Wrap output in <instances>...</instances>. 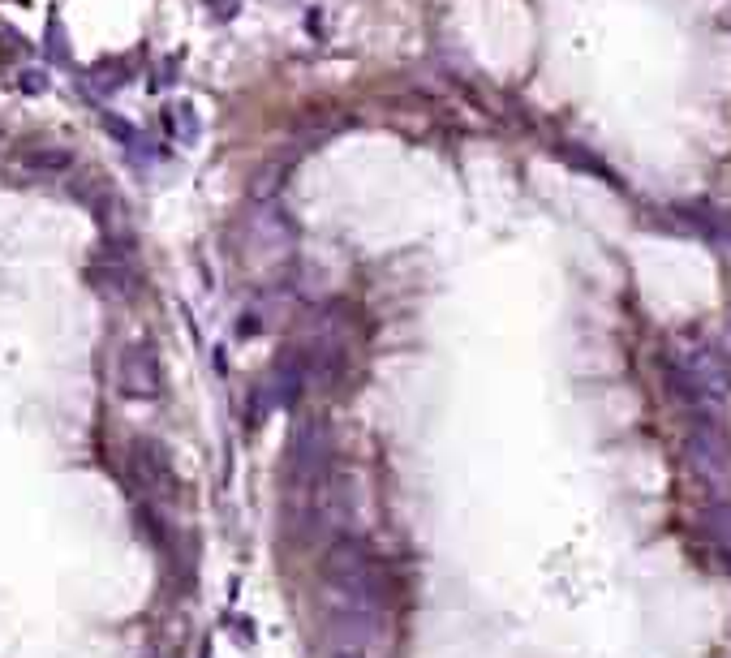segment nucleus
Masks as SVG:
<instances>
[{
	"label": "nucleus",
	"mask_w": 731,
	"mask_h": 658,
	"mask_svg": "<svg viewBox=\"0 0 731 658\" xmlns=\"http://www.w3.org/2000/svg\"><path fill=\"white\" fill-rule=\"evenodd\" d=\"M301 388H306V362L297 353H289L284 362H276V400L280 405H293Z\"/></svg>",
	"instance_id": "4"
},
{
	"label": "nucleus",
	"mask_w": 731,
	"mask_h": 658,
	"mask_svg": "<svg viewBox=\"0 0 731 658\" xmlns=\"http://www.w3.org/2000/svg\"><path fill=\"white\" fill-rule=\"evenodd\" d=\"M0 44H5V48H13L18 56H26V52H31V44H26V39H22L18 31H13L9 22H0Z\"/></svg>",
	"instance_id": "10"
},
{
	"label": "nucleus",
	"mask_w": 731,
	"mask_h": 658,
	"mask_svg": "<svg viewBox=\"0 0 731 658\" xmlns=\"http://www.w3.org/2000/svg\"><path fill=\"white\" fill-rule=\"evenodd\" d=\"M43 44H48V52H52L61 65H69V61H74V52H69V39H65V26L56 22V18L48 22V35H43Z\"/></svg>",
	"instance_id": "7"
},
{
	"label": "nucleus",
	"mask_w": 731,
	"mask_h": 658,
	"mask_svg": "<svg viewBox=\"0 0 731 658\" xmlns=\"http://www.w3.org/2000/svg\"><path fill=\"white\" fill-rule=\"evenodd\" d=\"M26 164L39 168V173H56V168L69 164V155L65 151H26Z\"/></svg>",
	"instance_id": "8"
},
{
	"label": "nucleus",
	"mask_w": 731,
	"mask_h": 658,
	"mask_svg": "<svg viewBox=\"0 0 731 658\" xmlns=\"http://www.w3.org/2000/svg\"><path fill=\"white\" fill-rule=\"evenodd\" d=\"M688 461L693 474L710 486V491H727L731 486V456H727V439L719 418H697L693 435H688Z\"/></svg>",
	"instance_id": "2"
},
{
	"label": "nucleus",
	"mask_w": 731,
	"mask_h": 658,
	"mask_svg": "<svg viewBox=\"0 0 731 658\" xmlns=\"http://www.w3.org/2000/svg\"><path fill=\"white\" fill-rule=\"evenodd\" d=\"M134 465H138V478L155 486V491H168V461L160 448H151V443H138L134 448Z\"/></svg>",
	"instance_id": "5"
},
{
	"label": "nucleus",
	"mask_w": 731,
	"mask_h": 658,
	"mask_svg": "<svg viewBox=\"0 0 731 658\" xmlns=\"http://www.w3.org/2000/svg\"><path fill=\"white\" fill-rule=\"evenodd\" d=\"M671 383L676 392L697 409V418H719L723 400L731 392V370L719 349H710L697 336L676 340V357H671Z\"/></svg>",
	"instance_id": "1"
},
{
	"label": "nucleus",
	"mask_w": 731,
	"mask_h": 658,
	"mask_svg": "<svg viewBox=\"0 0 731 658\" xmlns=\"http://www.w3.org/2000/svg\"><path fill=\"white\" fill-rule=\"evenodd\" d=\"M727 349H731V319H727Z\"/></svg>",
	"instance_id": "12"
},
{
	"label": "nucleus",
	"mask_w": 731,
	"mask_h": 658,
	"mask_svg": "<svg viewBox=\"0 0 731 658\" xmlns=\"http://www.w3.org/2000/svg\"><path fill=\"white\" fill-rule=\"evenodd\" d=\"M104 125H108V134L117 138V142H134V125H129L125 117H112V112H104Z\"/></svg>",
	"instance_id": "9"
},
{
	"label": "nucleus",
	"mask_w": 731,
	"mask_h": 658,
	"mask_svg": "<svg viewBox=\"0 0 731 658\" xmlns=\"http://www.w3.org/2000/svg\"><path fill=\"white\" fill-rule=\"evenodd\" d=\"M22 91H43V74H35V69H26V74L18 78Z\"/></svg>",
	"instance_id": "11"
},
{
	"label": "nucleus",
	"mask_w": 731,
	"mask_h": 658,
	"mask_svg": "<svg viewBox=\"0 0 731 658\" xmlns=\"http://www.w3.org/2000/svg\"><path fill=\"white\" fill-rule=\"evenodd\" d=\"M13 5H26V0H13Z\"/></svg>",
	"instance_id": "13"
},
{
	"label": "nucleus",
	"mask_w": 731,
	"mask_h": 658,
	"mask_svg": "<svg viewBox=\"0 0 731 658\" xmlns=\"http://www.w3.org/2000/svg\"><path fill=\"white\" fill-rule=\"evenodd\" d=\"M706 529H710V538L719 542V551L731 560V499H714L706 508Z\"/></svg>",
	"instance_id": "6"
},
{
	"label": "nucleus",
	"mask_w": 731,
	"mask_h": 658,
	"mask_svg": "<svg viewBox=\"0 0 731 658\" xmlns=\"http://www.w3.org/2000/svg\"><path fill=\"white\" fill-rule=\"evenodd\" d=\"M160 357H155L147 345H129L121 353V370H117V388L134 400H151L160 396Z\"/></svg>",
	"instance_id": "3"
}]
</instances>
